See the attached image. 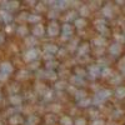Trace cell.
Listing matches in <instances>:
<instances>
[{"label": "cell", "instance_id": "1", "mask_svg": "<svg viewBox=\"0 0 125 125\" xmlns=\"http://www.w3.org/2000/svg\"><path fill=\"white\" fill-rule=\"evenodd\" d=\"M118 95H119V96H120V95H125V89H119Z\"/></svg>", "mask_w": 125, "mask_h": 125}, {"label": "cell", "instance_id": "2", "mask_svg": "<svg viewBox=\"0 0 125 125\" xmlns=\"http://www.w3.org/2000/svg\"><path fill=\"white\" fill-rule=\"evenodd\" d=\"M76 125H85V121L83 120V119H79V120L76 121Z\"/></svg>", "mask_w": 125, "mask_h": 125}, {"label": "cell", "instance_id": "3", "mask_svg": "<svg viewBox=\"0 0 125 125\" xmlns=\"http://www.w3.org/2000/svg\"><path fill=\"white\" fill-rule=\"evenodd\" d=\"M76 24H78V25L80 26V25H84L85 23H84V20H79V21H76Z\"/></svg>", "mask_w": 125, "mask_h": 125}, {"label": "cell", "instance_id": "4", "mask_svg": "<svg viewBox=\"0 0 125 125\" xmlns=\"http://www.w3.org/2000/svg\"><path fill=\"white\" fill-rule=\"evenodd\" d=\"M94 125H104L103 121H96V123H94Z\"/></svg>", "mask_w": 125, "mask_h": 125}]
</instances>
